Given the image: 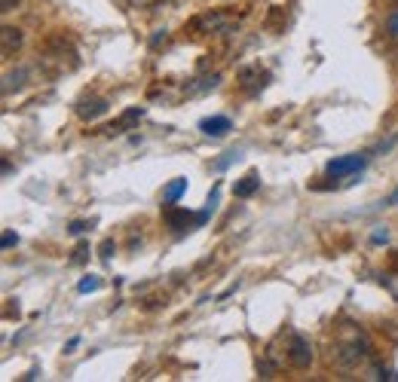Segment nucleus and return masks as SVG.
<instances>
[{"instance_id": "0eeeda50", "label": "nucleus", "mask_w": 398, "mask_h": 382, "mask_svg": "<svg viewBox=\"0 0 398 382\" xmlns=\"http://www.w3.org/2000/svg\"><path fill=\"white\" fill-rule=\"evenodd\" d=\"M199 129L211 135V138H221V135L230 132V120H227V116H208V120L199 123Z\"/></svg>"}, {"instance_id": "6ab92c4d", "label": "nucleus", "mask_w": 398, "mask_h": 382, "mask_svg": "<svg viewBox=\"0 0 398 382\" xmlns=\"http://www.w3.org/2000/svg\"><path fill=\"white\" fill-rule=\"evenodd\" d=\"M386 202H389V205H398V190H395V193H392V196H389Z\"/></svg>"}, {"instance_id": "9b49d317", "label": "nucleus", "mask_w": 398, "mask_h": 382, "mask_svg": "<svg viewBox=\"0 0 398 382\" xmlns=\"http://www.w3.org/2000/svg\"><path fill=\"white\" fill-rule=\"evenodd\" d=\"M98 287H101L98 275H86V278H83V282L77 285V291H80V294H89V291H98Z\"/></svg>"}, {"instance_id": "a211bd4d", "label": "nucleus", "mask_w": 398, "mask_h": 382, "mask_svg": "<svg viewBox=\"0 0 398 382\" xmlns=\"http://www.w3.org/2000/svg\"><path fill=\"white\" fill-rule=\"evenodd\" d=\"M15 4H19V0H0V13H10Z\"/></svg>"}, {"instance_id": "f03ea898", "label": "nucleus", "mask_w": 398, "mask_h": 382, "mask_svg": "<svg viewBox=\"0 0 398 382\" xmlns=\"http://www.w3.org/2000/svg\"><path fill=\"white\" fill-rule=\"evenodd\" d=\"M288 361H291L298 370L310 367V364H312V346H310V339L291 336V343H288Z\"/></svg>"}, {"instance_id": "1a4fd4ad", "label": "nucleus", "mask_w": 398, "mask_h": 382, "mask_svg": "<svg viewBox=\"0 0 398 382\" xmlns=\"http://www.w3.org/2000/svg\"><path fill=\"white\" fill-rule=\"evenodd\" d=\"M199 28H208V31H221V28H227L230 25V15H224V13H215V15H202V19L197 22Z\"/></svg>"}, {"instance_id": "39448f33", "label": "nucleus", "mask_w": 398, "mask_h": 382, "mask_svg": "<svg viewBox=\"0 0 398 382\" xmlns=\"http://www.w3.org/2000/svg\"><path fill=\"white\" fill-rule=\"evenodd\" d=\"M101 114H107V101L105 98H83L77 104V116L80 120H98Z\"/></svg>"}, {"instance_id": "2eb2a0df", "label": "nucleus", "mask_w": 398, "mask_h": 382, "mask_svg": "<svg viewBox=\"0 0 398 382\" xmlns=\"http://www.w3.org/2000/svg\"><path fill=\"white\" fill-rule=\"evenodd\" d=\"M86 229H89V224H83V220H74V224H71V233H74V236L86 233Z\"/></svg>"}, {"instance_id": "9d476101", "label": "nucleus", "mask_w": 398, "mask_h": 382, "mask_svg": "<svg viewBox=\"0 0 398 382\" xmlns=\"http://www.w3.org/2000/svg\"><path fill=\"white\" fill-rule=\"evenodd\" d=\"M184 190H187V181H184V177H175V181L166 186V193H163L166 205H175V202L181 199V193H184Z\"/></svg>"}, {"instance_id": "f3484780", "label": "nucleus", "mask_w": 398, "mask_h": 382, "mask_svg": "<svg viewBox=\"0 0 398 382\" xmlns=\"http://www.w3.org/2000/svg\"><path fill=\"white\" fill-rule=\"evenodd\" d=\"M111 251H114V242H111V239H107V242H101V257L107 260V257H111Z\"/></svg>"}, {"instance_id": "4468645a", "label": "nucleus", "mask_w": 398, "mask_h": 382, "mask_svg": "<svg viewBox=\"0 0 398 382\" xmlns=\"http://www.w3.org/2000/svg\"><path fill=\"white\" fill-rule=\"evenodd\" d=\"M15 242H19V236H15L13 229H6V233H4V248H13Z\"/></svg>"}, {"instance_id": "ddd939ff", "label": "nucleus", "mask_w": 398, "mask_h": 382, "mask_svg": "<svg viewBox=\"0 0 398 382\" xmlns=\"http://www.w3.org/2000/svg\"><path fill=\"white\" fill-rule=\"evenodd\" d=\"M89 254V245H77V251H74V263H83Z\"/></svg>"}, {"instance_id": "423d86ee", "label": "nucleus", "mask_w": 398, "mask_h": 382, "mask_svg": "<svg viewBox=\"0 0 398 382\" xmlns=\"http://www.w3.org/2000/svg\"><path fill=\"white\" fill-rule=\"evenodd\" d=\"M193 220L199 224V214L193 217L190 211H181V208H172V205L166 208V224H168V229H178V233H181V229H187Z\"/></svg>"}, {"instance_id": "f257e3e1", "label": "nucleus", "mask_w": 398, "mask_h": 382, "mask_svg": "<svg viewBox=\"0 0 398 382\" xmlns=\"http://www.w3.org/2000/svg\"><path fill=\"white\" fill-rule=\"evenodd\" d=\"M334 364L340 370H352V367H359V361L365 358V343H359V339H355V343H343V346H337L334 349Z\"/></svg>"}, {"instance_id": "20e7f679", "label": "nucleus", "mask_w": 398, "mask_h": 382, "mask_svg": "<svg viewBox=\"0 0 398 382\" xmlns=\"http://www.w3.org/2000/svg\"><path fill=\"white\" fill-rule=\"evenodd\" d=\"M19 49H22V31L13 28V25H4V31H0V53H4V58H13Z\"/></svg>"}, {"instance_id": "dca6fc26", "label": "nucleus", "mask_w": 398, "mask_h": 382, "mask_svg": "<svg viewBox=\"0 0 398 382\" xmlns=\"http://www.w3.org/2000/svg\"><path fill=\"white\" fill-rule=\"evenodd\" d=\"M386 239H389V233H386L383 226H377V233L371 236V242H377V245H380V242H386Z\"/></svg>"}, {"instance_id": "7ed1b4c3", "label": "nucleus", "mask_w": 398, "mask_h": 382, "mask_svg": "<svg viewBox=\"0 0 398 382\" xmlns=\"http://www.w3.org/2000/svg\"><path fill=\"white\" fill-rule=\"evenodd\" d=\"M365 168V156H340V159H331L328 163V175L331 177H346V175H355Z\"/></svg>"}, {"instance_id": "f8f14e48", "label": "nucleus", "mask_w": 398, "mask_h": 382, "mask_svg": "<svg viewBox=\"0 0 398 382\" xmlns=\"http://www.w3.org/2000/svg\"><path fill=\"white\" fill-rule=\"evenodd\" d=\"M386 28H389V34H392V37H398V10L389 15V22H386Z\"/></svg>"}, {"instance_id": "6e6552de", "label": "nucleus", "mask_w": 398, "mask_h": 382, "mask_svg": "<svg viewBox=\"0 0 398 382\" xmlns=\"http://www.w3.org/2000/svg\"><path fill=\"white\" fill-rule=\"evenodd\" d=\"M258 186H260V181H258V175L255 172H251V175H245L242 177V181L239 184H236V196H239V199H248V196H255V190H258Z\"/></svg>"}]
</instances>
